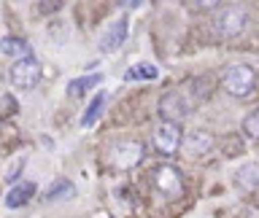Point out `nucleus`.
<instances>
[{
	"mask_svg": "<svg viewBox=\"0 0 259 218\" xmlns=\"http://www.w3.org/2000/svg\"><path fill=\"white\" fill-rule=\"evenodd\" d=\"M256 70L246 62H235V65H227L222 70V86L227 94L238 97V100H246L256 92Z\"/></svg>",
	"mask_w": 259,
	"mask_h": 218,
	"instance_id": "obj_1",
	"label": "nucleus"
},
{
	"mask_svg": "<svg viewBox=\"0 0 259 218\" xmlns=\"http://www.w3.org/2000/svg\"><path fill=\"white\" fill-rule=\"evenodd\" d=\"M213 148H216V137L210 132H205V129H194V132L184 135V140H181V151L186 153V156H192V159L208 156Z\"/></svg>",
	"mask_w": 259,
	"mask_h": 218,
	"instance_id": "obj_8",
	"label": "nucleus"
},
{
	"mask_svg": "<svg viewBox=\"0 0 259 218\" xmlns=\"http://www.w3.org/2000/svg\"><path fill=\"white\" fill-rule=\"evenodd\" d=\"M143 156H146V145L141 140H130L127 137V140H116L108 151H105V165L127 173V170H135L141 165Z\"/></svg>",
	"mask_w": 259,
	"mask_h": 218,
	"instance_id": "obj_2",
	"label": "nucleus"
},
{
	"mask_svg": "<svg viewBox=\"0 0 259 218\" xmlns=\"http://www.w3.org/2000/svg\"><path fill=\"white\" fill-rule=\"evenodd\" d=\"M57 8H62V3H38V11L40 14H54Z\"/></svg>",
	"mask_w": 259,
	"mask_h": 218,
	"instance_id": "obj_21",
	"label": "nucleus"
},
{
	"mask_svg": "<svg viewBox=\"0 0 259 218\" xmlns=\"http://www.w3.org/2000/svg\"><path fill=\"white\" fill-rule=\"evenodd\" d=\"M235 183L243 191H259V161H246L235 173Z\"/></svg>",
	"mask_w": 259,
	"mask_h": 218,
	"instance_id": "obj_11",
	"label": "nucleus"
},
{
	"mask_svg": "<svg viewBox=\"0 0 259 218\" xmlns=\"http://www.w3.org/2000/svg\"><path fill=\"white\" fill-rule=\"evenodd\" d=\"M103 81V76L100 73H92V76H81V78H73L70 84H68V97L70 100H81V97H84L89 89L92 86H97Z\"/></svg>",
	"mask_w": 259,
	"mask_h": 218,
	"instance_id": "obj_15",
	"label": "nucleus"
},
{
	"mask_svg": "<svg viewBox=\"0 0 259 218\" xmlns=\"http://www.w3.org/2000/svg\"><path fill=\"white\" fill-rule=\"evenodd\" d=\"M151 186L165 199H178L184 194V175L176 165L165 161V165H157L151 170Z\"/></svg>",
	"mask_w": 259,
	"mask_h": 218,
	"instance_id": "obj_3",
	"label": "nucleus"
},
{
	"mask_svg": "<svg viewBox=\"0 0 259 218\" xmlns=\"http://www.w3.org/2000/svg\"><path fill=\"white\" fill-rule=\"evenodd\" d=\"M243 132H246L251 140H259V111L246 116V121H243Z\"/></svg>",
	"mask_w": 259,
	"mask_h": 218,
	"instance_id": "obj_19",
	"label": "nucleus"
},
{
	"mask_svg": "<svg viewBox=\"0 0 259 218\" xmlns=\"http://www.w3.org/2000/svg\"><path fill=\"white\" fill-rule=\"evenodd\" d=\"M11 161H14V165L6 170V181H11V183H14L16 178H19V170H24V156H14Z\"/></svg>",
	"mask_w": 259,
	"mask_h": 218,
	"instance_id": "obj_20",
	"label": "nucleus"
},
{
	"mask_svg": "<svg viewBox=\"0 0 259 218\" xmlns=\"http://www.w3.org/2000/svg\"><path fill=\"white\" fill-rule=\"evenodd\" d=\"M246 24H248L246 8H240V6H227V8H222V11L216 14L213 32H216L219 38H238V35H243Z\"/></svg>",
	"mask_w": 259,
	"mask_h": 218,
	"instance_id": "obj_5",
	"label": "nucleus"
},
{
	"mask_svg": "<svg viewBox=\"0 0 259 218\" xmlns=\"http://www.w3.org/2000/svg\"><path fill=\"white\" fill-rule=\"evenodd\" d=\"M154 78H159V68L151 62H138L124 70V81H130V84H135V81H154Z\"/></svg>",
	"mask_w": 259,
	"mask_h": 218,
	"instance_id": "obj_13",
	"label": "nucleus"
},
{
	"mask_svg": "<svg viewBox=\"0 0 259 218\" xmlns=\"http://www.w3.org/2000/svg\"><path fill=\"white\" fill-rule=\"evenodd\" d=\"M35 191H38V186L32 183V181H22V183L11 186V191L6 194V207L16 210V207L27 205V202H30L32 197H35Z\"/></svg>",
	"mask_w": 259,
	"mask_h": 218,
	"instance_id": "obj_10",
	"label": "nucleus"
},
{
	"mask_svg": "<svg viewBox=\"0 0 259 218\" xmlns=\"http://www.w3.org/2000/svg\"><path fill=\"white\" fill-rule=\"evenodd\" d=\"M162 121H170V124H181V121L189 116L192 111V102L186 100V97L178 92V89H170L159 97V105H157Z\"/></svg>",
	"mask_w": 259,
	"mask_h": 218,
	"instance_id": "obj_6",
	"label": "nucleus"
},
{
	"mask_svg": "<svg viewBox=\"0 0 259 218\" xmlns=\"http://www.w3.org/2000/svg\"><path fill=\"white\" fill-rule=\"evenodd\" d=\"M127 30H130L127 16H119V19H113L108 27H105V32L100 35V40H97V48H100V54L116 51V48L127 40Z\"/></svg>",
	"mask_w": 259,
	"mask_h": 218,
	"instance_id": "obj_9",
	"label": "nucleus"
},
{
	"mask_svg": "<svg viewBox=\"0 0 259 218\" xmlns=\"http://www.w3.org/2000/svg\"><path fill=\"white\" fill-rule=\"evenodd\" d=\"M40 78H44V68H40V62L35 57H22V60H16L11 65V70H8V81H11V86L19 89V92L35 89L40 84Z\"/></svg>",
	"mask_w": 259,
	"mask_h": 218,
	"instance_id": "obj_4",
	"label": "nucleus"
},
{
	"mask_svg": "<svg viewBox=\"0 0 259 218\" xmlns=\"http://www.w3.org/2000/svg\"><path fill=\"white\" fill-rule=\"evenodd\" d=\"M189 86H192V92H194V97H197V100H208V97H210V86H213V81H210L208 76H200V78L189 81Z\"/></svg>",
	"mask_w": 259,
	"mask_h": 218,
	"instance_id": "obj_17",
	"label": "nucleus"
},
{
	"mask_svg": "<svg viewBox=\"0 0 259 218\" xmlns=\"http://www.w3.org/2000/svg\"><path fill=\"white\" fill-rule=\"evenodd\" d=\"M181 140H184V129L181 124H170V121H162V124L154 129V148H157L162 156H173V153L181 151Z\"/></svg>",
	"mask_w": 259,
	"mask_h": 218,
	"instance_id": "obj_7",
	"label": "nucleus"
},
{
	"mask_svg": "<svg viewBox=\"0 0 259 218\" xmlns=\"http://www.w3.org/2000/svg\"><path fill=\"white\" fill-rule=\"evenodd\" d=\"M16 111H19V102H16V97H14V94H0V121L11 119Z\"/></svg>",
	"mask_w": 259,
	"mask_h": 218,
	"instance_id": "obj_18",
	"label": "nucleus"
},
{
	"mask_svg": "<svg viewBox=\"0 0 259 218\" xmlns=\"http://www.w3.org/2000/svg\"><path fill=\"white\" fill-rule=\"evenodd\" d=\"M105 97L108 94H95L92 100H89V105H87V111H84V116H81V127H92L97 119H100V113H103V108H105Z\"/></svg>",
	"mask_w": 259,
	"mask_h": 218,
	"instance_id": "obj_16",
	"label": "nucleus"
},
{
	"mask_svg": "<svg viewBox=\"0 0 259 218\" xmlns=\"http://www.w3.org/2000/svg\"><path fill=\"white\" fill-rule=\"evenodd\" d=\"M0 54H6V57H32V48L30 43L24 38H16V35H6V38H0Z\"/></svg>",
	"mask_w": 259,
	"mask_h": 218,
	"instance_id": "obj_12",
	"label": "nucleus"
},
{
	"mask_svg": "<svg viewBox=\"0 0 259 218\" xmlns=\"http://www.w3.org/2000/svg\"><path fill=\"white\" fill-rule=\"evenodd\" d=\"M76 194V186H73L68 178H57V181L49 183V189L44 191V202H60L65 197H73Z\"/></svg>",
	"mask_w": 259,
	"mask_h": 218,
	"instance_id": "obj_14",
	"label": "nucleus"
}]
</instances>
